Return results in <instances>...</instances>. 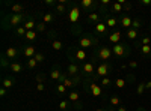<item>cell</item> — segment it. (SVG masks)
<instances>
[{
	"label": "cell",
	"instance_id": "cell-1",
	"mask_svg": "<svg viewBox=\"0 0 151 111\" xmlns=\"http://www.w3.org/2000/svg\"><path fill=\"white\" fill-rule=\"evenodd\" d=\"M82 87H83V90L86 93H89V95H92L95 98H100V99L106 101V98H107L106 89L101 87V84H100V83H97V81H94L91 78H85L82 81Z\"/></svg>",
	"mask_w": 151,
	"mask_h": 111
},
{
	"label": "cell",
	"instance_id": "cell-2",
	"mask_svg": "<svg viewBox=\"0 0 151 111\" xmlns=\"http://www.w3.org/2000/svg\"><path fill=\"white\" fill-rule=\"evenodd\" d=\"M68 21L71 23V27H73V32H79V27H80V18H82V8L79 3H74L71 2L68 5Z\"/></svg>",
	"mask_w": 151,
	"mask_h": 111
},
{
	"label": "cell",
	"instance_id": "cell-3",
	"mask_svg": "<svg viewBox=\"0 0 151 111\" xmlns=\"http://www.w3.org/2000/svg\"><path fill=\"white\" fill-rule=\"evenodd\" d=\"M27 20L26 14H9L3 18V30H11V29H18L23 26L24 21Z\"/></svg>",
	"mask_w": 151,
	"mask_h": 111
},
{
	"label": "cell",
	"instance_id": "cell-4",
	"mask_svg": "<svg viewBox=\"0 0 151 111\" xmlns=\"http://www.w3.org/2000/svg\"><path fill=\"white\" fill-rule=\"evenodd\" d=\"M77 44L82 50H85V48H97L98 47V38L94 36V33H80Z\"/></svg>",
	"mask_w": 151,
	"mask_h": 111
},
{
	"label": "cell",
	"instance_id": "cell-5",
	"mask_svg": "<svg viewBox=\"0 0 151 111\" xmlns=\"http://www.w3.org/2000/svg\"><path fill=\"white\" fill-rule=\"evenodd\" d=\"M113 57V53H112V47H107V45H98L95 50H94V56L92 59H95L97 62H109L110 59Z\"/></svg>",
	"mask_w": 151,
	"mask_h": 111
},
{
	"label": "cell",
	"instance_id": "cell-6",
	"mask_svg": "<svg viewBox=\"0 0 151 111\" xmlns=\"http://www.w3.org/2000/svg\"><path fill=\"white\" fill-rule=\"evenodd\" d=\"M95 71H97V60L91 59V60H86L85 63L80 65V77L85 78H92L95 75Z\"/></svg>",
	"mask_w": 151,
	"mask_h": 111
},
{
	"label": "cell",
	"instance_id": "cell-7",
	"mask_svg": "<svg viewBox=\"0 0 151 111\" xmlns=\"http://www.w3.org/2000/svg\"><path fill=\"white\" fill-rule=\"evenodd\" d=\"M112 53H113V57L116 59H129L132 54V47L127 42H119L112 47Z\"/></svg>",
	"mask_w": 151,
	"mask_h": 111
},
{
	"label": "cell",
	"instance_id": "cell-8",
	"mask_svg": "<svg viewBox=\"0 0 151 111\" xmlns=\"http://www.w3.org/2000/svg\"><path fill=\"white\" fill-rule=\"evenodd\" d=\"M112 72V66L109 62H100V63L97 65V71H95V75L91 78L97 83H100V80L104 78V77H109V74Z\"/></svg>",
	"mask_w": 151,
	"mask_h": 111
},
{
	"label": "cell",
	"instance_id": "cell-9",
	"mask_svg": "<svg viewBox=\"0 0 151 111\" xmlns=\"http://www.w3.org/2000/svg\"><path fill=\"white\" fill-rule=\"evenodd\" d=\"M68 59H70V62H77V63H85L86 62V59H88V54H86V51L85 50H82V48H74V47H71V48H68Z\"/></svg>",
	"mask_w": 151,
	"mask_h": 111
},
{
	"label": "cell",
	"instance_id": "cell-10",
	"mask_svg": "<svg viewBox=\"0 0 151 111\" xmlns=\"http://www.w3.org/2000/svg\"><path fill=\"white\" fill-rule=\"evenodd\" d=\"M67 99L71 102V105H73L74 110H82V108H83V104H82V101H80V93H79L77 90H70Z\"/></svg>",
	"mask_w": 151,
	"mask_h": 111
},
{
	"label": "cell",
	"instance_id": "cell-11",
	"mask_svg": "<svg viewBox=\"0 0 151 111\" xmlns=\"http://www.w3.org/2000/svg\"><path fill=\"white\" fill-rule=\"evenodd\" d=\"M82 11L91 14V12H98V8H100V3H97L95 0H80L79 2Z\"/></svg>",
	"mask_w": 151,
	"mask_h": 111
},
{
	"label": "cell",
	"instance_id": "cell-12",
	"mask_svg": "<svg viewBox=\"0 0 151 111\" xmlns=\"http://www.w3.org/2000/svg\"><path fill=\"white\" fill-rule=\"evenodd\" d=\"M48 42L52 45V48L55 51H60L62 48H64V44H62L58 38H56V32L55 30H50L48 32Z\"/></svg>",
	"mask_w": 151,
	"mask_h": 111
},
{
	"label": "cell",
	"instance_id": "cell-13",
	"mask_svg": "<svg viewBox=\"0 0 151 111\" xmlns=\"http://www.w3.org/2000/svg\"><path fill=\"white\" fill-rule=\"evenodd\" d=\"M67 74L71 78L80 77V63H77V62H70L67 66Z\"/></svg>",
	"mask_w": 151,
	"mask_h": 111
},
{
	"label": "cell",
	"instance_id": "cell-14",
	"mask_svg": "<svg viewBox=\"0 0 151 111\" xmlns=\"http://www.w3.org/2000/svg\"><path fill=\"white\" fill-rule=\"evenodd\" d=\"M36 53H38V50H36L35 45H23V47H21V54L26 57V59L35 57Z\"/></svg>",
	"mask_w": 151,
	"mask_h": 111
},
{
	"label": "cell",
	"instance_id": "cell-15",
	"mask_svg": "<svg viewBox=\"0 0 151 111\" xmlns=\"http://www.w3.org/2000/svg\"><path fill=\"white\" fill-rule=\"evenodd\" d=\"M94 32H95L97 36H109V27L106 26L104 21L95 24V26H94Z\"/></svg>",
	"mask_w": 151,
	"mask_h": 111
},
{
	"label": "cell",
	"instance_id": "cell-16",
	"mask_svg": "<svg viewBox=\"0 0 151 111\" xmlns=\"http://www.w3.org/2000/svg\"><path fill=\"white\" fill-rule=\"evenodd\" d=\"M20 50L18 48H15V47H8L6 50H5V56L9 59V60H12V62H15V59H18V56H20Z\"/></svg>",
	"mask_w": 151,
	"mask_h": 111
},
{
	"label": "cell",
	"instance_id": "cell-17",
	"mask_svg": "<svg viewBox=\"0 0 151 111\" xmlns=\"http://www.w3.org/2000/svg\"><path fill=\"white\" fill-rule=\"evenodd\" d=\"M118 20H119V24L124 27V29H132V24H133V18H130V15L129 14H121L119 17H118Z\"/></svg>",
	"mask_w": 151,
	"mask_h": 111
},
{
	"label": "cell",
	"instance_id": "cell-18",
	"mask_svg": "<svg viewBox=\"0 0 151 111\" xmlns=\"http://www.w3.org/2000/svg\"><path fill=\"white\" fill-rule=\"evenodd\" d=\"M62 75H64V72L60 71V68H59V66H53V68H52V71L48 72L50 80H53V81H56V83L62 78Z\"/></svg>",
	"mask_w": 151,
	"mask_h": 111
},
{
	"label": "cell",
	"instance_id": "cell-19",
	"mask_svg": "<svg viewBox=\"0 0 151 111\" xmlns=\"http://www.w3.org/2000/svg\"><path fill=\"white\" fill-rule=\"evenodd\" d=\"M88 21H89L91 24H98V23H101L104 21V17L100 14V12H91V14H88Z\"/></svg>",
	"mask_w": 151,
	"mask_h": 111
},
{
	"label": "cell",
	"instance_id": "cell-20",
	"mask_svg": "<svg viewBox=\"0 0 151 111\" xmlns=\"http://www.w3.org/2000/svg\"><path fill=\"white\" fill-rule=\"evenodd\" d=\"M104 23H106V26H107L109 29H113V27H116V24H119V20H118V17H115V15L107 14V15L104 17Z\"/></svg>",
	"mask_w": 151,
	"mask_h": 111
},
{
	"label": "cell",
	"instance_id": "cell-21",
	"mask_svg": "<svg viewBox=\"0 0 151 111\" xmlns=\"http://www.w3.org/2000/svg\"><path fill=\"white\" fill-rule=\"evenodd\" d=\"M12 74H21L23 71H24V65L21 63V62H11V65H9V68H8Z\"/></svg>",
	"mask_w": 151,
	"mask_h": 111
},
{
	"label": "cell",
	"instance_id": "cell-22",
	"mask_svg": "<svg viewBox=\"0 0 151 111\" xmlns=\"http://www.w3.org/2000/svg\"><path fill=\"white\" fill-rule=\"evenodd\" d=\"M121 38H122V33H121L119 30H118V32H112V33L107 36L109 42H110V44H113V45L119 44V42H121Z\"/></svg>",
	"mask_w": 151,
	"mask_h": 111
},
{
	"label": "cell",
	"instance_id": "cell-23",
	"mask_svg": "<svg viewBox=\"0 0 151 111\" xmlns=\"http://www.w3.org/2000/svg\"><path fill=\"white\" fill-rule=\"evenodd\" d=\"M142 45H151V36H148V35L139 36V39L134 42V47L139 48V47H142Z\"/></svg>",
	"mask_w": 151,
	"mask_h": 111
},
{
	"label": "cell",
	"instance_id": "cell-24",
	"mask_svg": "<svg viewBox=\"0 0 151 111\" xmlns=\"http://www.w3.org/2000/svg\"><path fill=\"white\" fill-rule=\"evenodd\" d=\"M42 23L44 24H52L55 20H56V14L53 11H50V12H45V14H42Z\"/></svg>",
	"mask_w": 151,
	"mask_h": 111
},
{
	"label": "cell",
	"instance_id": "cell-25",
	"mask_svg": "<svg viewBox=\"0 0 151 111\" xmlns=\"http://www.w3.org/2000/svg\"><path fill=\"white\" fill-rule=\"evenodd\" d=\"M119 105H122V101H121V98L118 96V95H110L109 96V107H119Z\"/></svg>",
	"mask_w": 151,
	"mask_h": 111
},
{
	"label": "cell",
	"instance_id": "cell-26",
	"mask_svg": "<svg viewBox=\"0 0 151 111\" xmlns=\"http://www.w3.org/2000/svg\"><path fill=\"white\" fill-rule=\"evenodd\" d=\"M14 86H15V80L12 78V77H5V78L2 80V87H5L6 90L12 89Z\"/></svg>",
	"mask_w": 151,
	"mask_h": 111
},
{
	"label": "cell",
	"instance_id": "cell-27",
	"mask_svg": "<svg viewBox=\"0 0 151 111\" xmlns=\"http://www.w3.org/2000/svg\"><path fill=\"white\" fill-rule=\"evenodd\" d=\"M9 11H11V14H24V6L20 3H11Z\"/></svg>",
	"mask_w": 151,
	"mask_h": 111
},
{
	"label": "cell",
	"instance_id": "cell-28",
	"mask_svg": "<svg viewBox=\"0 0 151 111\" xmlns=\"http://www.w3.org/2000/svg\"><path fill=\"white\" fill-rule=\"evenodd\" d=\"M125 36H127L130 41H137V39H139V30H136V29H129L127 33H125Z\"/></svg>",
	"mask_w": 151,
	"mask_h": 111
},
{
	"label": "cell",
	"instance_id": "cell-29",
	"mask_svg": "<svg viewBox=\"0 0 151 111\" xmlns=\"http://www.w3.org/2000/svg\"><path fill=\"white\" fill-rule=\"evenodd\" d=\"M36 21L35 20H32V18H27L26 21H24V24H23V26H24V29H26L27 32H30V30H35L36 29Z\"/></svg>",
	"mask_w": 151,
	"mask_h": 111
},
{
	"label": "cell",
	"instance_id": "cell-30",
	"mask_svg": "<svg viewBox=\"0 0 151 111\" xmlns=\"http://www.w3.org/2000/svg\"><path fill=\"white\" fill-rule=\"evenodd\" d=\"M56 92L60 96H68V89L65 87L64 84H60V83H56Z\"/></svg>",
	"mask_w": 151,
	"mask_h": 111
},
{
	"label": "cell",
	"instance_id": "cell-31",
	"mask_svg": "<svg viewBox=\"0 0 151 111\" xmlns=\"http://www.w3.org/2000/svg\"><path fill=\"white\" fill-rule=\"evenodd\" d=\"M71 108H73V105H71V102L68 99H62L59 102V110H62V111H68Z\"/></svg>",
	"mask_w": 151,
	"mask_h": 111
},
{
	"label": "cell",
	"instance_id": "cell-32",
	"mask_svg": "<svg viewBox=\"0 0 151 111\" xmlns=\"http://www.w3.org/2000/svg\"><path fill=\"white\" fill-rule=\"evenodd\" d=\"M139 53L144 57H151V45H142V47H139Z\"/></svg>",
	"mask_w": 151,
	"mask_h": 111
},
{
	"label": "cell",
	"instance_id": "cell-33",
	"mask_svg": "<svg viewBox=\"0 0 151 111\" xmlns=\"http://www.w3.org/2000/svg\"><path fill=\"white\" fill-rule=\"evenodd\" d=\"M24 39L29 41V42H35V41L38 39V33H36V30H30V32H27L26 36H24Z\"/></svg>",
	"mask_w": 151,
	"mask_h": 111
},
{
	"label": "cell",
	"instance_id": "cell-34",
	"mask_svg": "<svg viewBox=\"0 0 151 111\" xmlns=\"http://www.w3.org/2000/svg\"><path fill=\"white\" fill-rule=\"evenodd\" d=\"M144 27V21L139 18V17H136L133 18V24H132V29H136V30H141Z\"/></svg>",
	"mask_w": 151,
	"mask_h": 111
},
{
	"label": "cell",
	"instance_id": "cell-35",
	"mask_svg": "<svg viewBox=\"0 0 151 111\" xmlns=\"http://www.w3.org/2000/svg\"><path fill=\"white\" fill-rule=\"evenodd\" d=\"M38 65H40V63H38V62H36V60H35L33 57H32V59H27V60H26V68H27V69H30V71H32V69H35V68H36Z\"/></svg>",
	"mask_w": 151,
	"mask_h": 111
},
{
	"label": "cell",
	"instance_id": "cell-36",
	"mask_svg": "<svg viewBox=\"0 0 151 111\" xmlns=\"http://www.w3.org/2000/svg\"><path fill=\"white\" fill-rule=\"evenodd\" d=\"M100 84H101V87H104V89H109L110 86H112V80H110L109 77H104V78H101V80H100Z\"/></svg>",
	"mask_w": 151,
	"mask_h": 111
},
{
	"label": "cell",
	"instance_id": "cell-37",
	"mask_svg": "<svg viewBox=\"0 0 151 111\" xmlns=\"http://www.w3.org/2000/svg\"><path fill=\"white\" fill-rule=\"evenodd\" d=\"M125 84H127V80H124V78H116L115 80V87L116 89H124Z\"/></svg>",
	"mask_w": 151,
	"mask_h": 111
},
{
	"label": "cell",
	"instance_id": "cell-38",
	"mask_svg": "<svg viewBox=\"0 0 151 111\" xmlns=\"http://www.w3.org/2000/svg\"><path fill=\"white\" fill-rule=\"evenodd\" d=\"M145 90H147V89H145V81L137 83V86H136V95H139V96H141Z\"/></svg>",
	"mask_w": 151,
	"mask_h": 111
},
{
	"label": "cell",
	"instance_id": "cell-39",
	"mask_svg": "<svg viewBox=\"0 0 151 111\" xmlns=\"http://www.w3.org/2000/svg\"><path fill=\"white\" fill-rule=\"evenodd\" d=\"M36 62H38V63H44V62H45V54L42 53V51H38L36 54H35V57H33Z\"/></svg>",
	"mask_w": 151,
	"mask_h": 111
},
{
	"label": "cell",
	"instance_id": "cell-40",
	"mask_svg": "<svg viewBox=\"0 0 151 111\" xmlns=\"http://www.w3.org/2000/svg\"><path fill=\"white\" fill-rule=\"evenodd\" d=\"M35 30H36V33H44V32L47 30V24H44L42 21H41V23H38Z\"/></svg>",
	"mask_w": 151,
	"mask_h": 111
},
{
	"label": "cell",
	"instance_id": "cell-41",
	"mask_svg": "<svg viewBox=\"0 0 151 111\" xmlns=\"http://www.w3.org/2000/svg\"><path fill=\"white\" fill-rule=\"evenodd\" d=\"M8 60H9V59H8L5 54H2V57H0V65H2V68H3V69H5V68H9V65H11Z\"/></svg>",
	"mask_w": 151,
	"mask_h": 111
},
{
	"label": "cell",
	"instance_id": "cell-42",
	"mask_svg": "<svg viewBox=\"0 0 151 111\" xmlns=\"http://www.w3.org/2000/svg\"><path fill=\"white\" fill-rule=\"evenodd\" d=\"M15 33H17V36H23V38H24V36H26V33H27V30L24 29V26H20V27L15 30Z\"/></svg>",
	"mask_w": 151,
	"mask_h": 111
},
{
	"label": "cell",
	"instance_id": "cell-43",
	"mask_svg": "<svg viewBox=\"0 0 151 111\" xmlns=\"http://www.w3.org/2000/svg\"><path fill=\"white\" fill-rule=\"evenodd\" d=\"M122 6H124V14H127V12H129V11L133 8V5H132L130 2H127V0H125V2L122 3Z\"/></svg>",
	"mask_w": 151,
	"mask_h": 111
},
{
	"label": "cell",
	"instance_id": "cell-44",
	"mask_svg": "<svg viewBox=\"0 0 151 111\" xmlns=\"http://www.w3.org/2000/svg\"><path fill=\"white\" fill-rule=\"evenodd\" d=\"M45 6H50V8H55L58 5V0H45Z\"/></svg>",
	"mask_w": 151,
	"mask_h": 111
},
{
	"label": "cell",
	"instance_id": "cell-45",
	"mask_svg": "<svg viewBox=\"0 0 151 111\" xmlns=\"http://www.w3.org/2000/svg\"><path fill=\"white\" fill-rule=\"evenodd\" d=\"M129 68H132V69H137V66H139V63H137L136 60H129V65H127Z\"/></svg>",
	"mask_w": 151,
	"mask_h": 111
},
{
	"label": "cell",
	"instance_id": "cell-46",
	"mask_svg": "<svg viewBox=\"0 0 151 111\" xmlns=\"http://www.w3.org/2000/svg\"><path fill=\"white\" fill-rule=\"evenodd\" d=\"M141 6H151V0H139Z\"/></svg>",
	"mask_w": 151,
	"mask_h": 111
},
{
	"label": "cell",
	"instance_id": "cell-47",
	"mask_svg": "<svg viewBox=\"0 0 151 111\" xmlns=\"http://www.w3.org/2000/svg\"><path fill=\"white\" fill-rule=\"evenodd\" d=\"M44 83H36V90L38 92H44Z\"/></svg>",
	"mask_w": 151,
	"mask_h": 111
},
{
	"label": "cell",
	"instance_id": "cell-48",
	"mask_svg": "<svg viewBox=\"0 0 151 111\" xmlns=\"http://www.w3.org/2000/svg\"><path fill=\"white\" fill-rule=\"evenodd\" d=\"M44 78H45L44 74H40V75L36 77V83H44Z\"/></svg>",
	"mask_w": 151,
	"mask_h": 111
},
{
	"label": "cell",
	"instance_id": "cell-49",
	"mask_svg": "<svg viewBox=\"0 0 151 111\" xmlns=\"http://www.w3.org/2000/svg\"><path fill=\"white\" fill-rule=\"evenodd\" d=\"M6 93H8V90H6L5 87H0V96L5 98V96H6Z\"/></svg>",
	"mask_w": 151,
	"mask_h": 111
},
{
	"label": "cell",
	"instance_id": "cell-50",
	"mask_svg": "<svg viewBox=\"0 0 151 111\" xmlns=\"http://www.w3.org/2000/svg\"><path fill=\"white\" fill-rule=\"evenodd\" d=\"M145 89L147 90H151V81H145Z\"/></svg>",
	"mask_w": 151,
	"mask_h": 111
},
{
	"label": "cell",
	"instance_id": "cell-51",
	"mask_svg": "<svg viewBox=\"0 0 151 111\" xmlns=\"http://www.w3.org/2000/svg\"><path fill=\"white\" fill-rule=\"evenodd\" d=\"M116 111H127V108H125V107H124V105H119V107H118V110H116Z\"/></svg>",
	"mask_w": 151,
	"mask_h": 111
},
{
	"label": "cell",
	"instance_id": "cell-52",
	"mask_svg": "<svg viewBox=\"0 0 151 111\" xmlns=\"http://www.w3.org/2000/svg\"><path fill=\"white\" fill-rule=\"evenodd\" d=\"M106 111H116V110L113 108V107H107V108H106Z\"/></svg>",
	"mask_w": 151,
	"mask_h": 111
},
{
	"label": "cell",
	"instance_id": "cell-53",
	"mask_svg": "<svg viewBox=\"0 0 151 111\" xmlns=\"http://www.w3.org/2000/svg\"><path fill=\"white\" fill-rule=\"evenodd\" d=\"M136 111H147V110H145V108H142V107H139V108H137Z\"/></svg>",
	"mask_w": 151,
	"mask_h": 111
},
{
	"label": "cell",
	"instance_id": "cell-54",
	"mask_svg": "<svg viewBox=\"0 0 151 111\" xmlns=\"http://www.w3.org/2000/svg\"><path fill=\"white\" fill-rule=\"evenodd\" d=\"M95 111H106V108H97Z\"/></svg>",
	"mask_w": 151,
	"mask_h": 111
},
{
	"label": "cell",
	"instance_id": "cell-55",
	"mask_svg": "<svg viewBox=\"0 0 151 111\" xmlns=\"http://www.w3.org/2000/svg\"><path fill=\"white\" fill-rule=\"evenodd\" d=\"M150 30H151V26H150Z\"/></svg>",
	"mask_w": 151,
	"mask_h": 111
}]
</instances>
